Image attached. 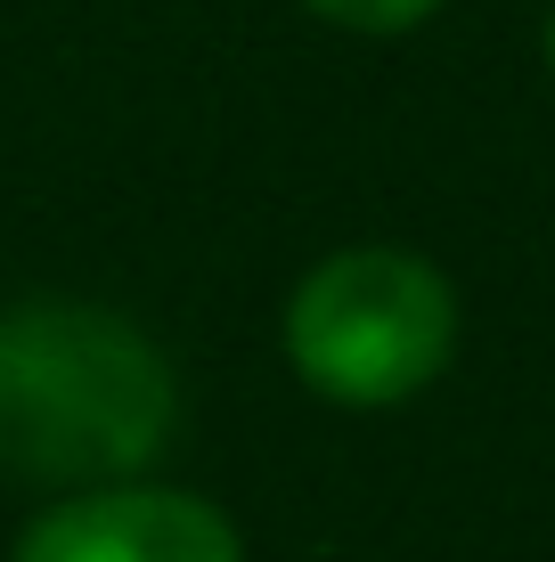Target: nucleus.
<instances>
[{
    "label": "nucleus",
    "instance_id": "obj_1",
    "mask_svg": "<svg viewBox=\"0 0 555 562\" xmlns=\"http://www.w3.org/2000/svg\"><path fill=\"white\" fill-rule=\"evenodd\" d=\"M180 392L171 359L99 302L0 310V464L25 481H107L164 457Z\"/></svg>",
    "mask_w": 555,
    "mask_h": 562
},
{
    "label": "nucleus",
    "instance_id": "obj_2",
    "mask_svg": "<svg viewBox=\"0 0 555 562\" xmlns=\"http://www.w3.org/2000/svg\"><path fill=\"white\" fill-rule=\"evenodd\" d=\"M457 351V294L433 261L400 245L328 254L286 302V359L319 400L400 408Z\"/></svg>",
    "mask_w": 555,
    "mask_h": 562
},
{
    "label": "nucleus",
    "instance_id": "obj_3",
    "mask_svg": "<svg viewBox=\"0 0 555 562\" xmlns=\"http://www.w3.org/2000/svg\"><path fill=\"white\" fill-rule=\"evenodd\" d=\"M16 562H245L221 506L180 490H90L25 530Z\"/></svg>",
    "mask_w": 555,
    "mask_h": 562
},
{
    "label": "nucleus",
    "instance_id": "obj_4",
    "mask_svg": "<svg viewBox=\"0 0 555 562\" xmlns=\"http://www.w3.org/2000/svg\"><path fill=\"white\" fill-rule=\"evenodd\" d=\"M319 16H335V25H352V33H409V25H425L442 0H311Z\"/></svg>",
    "mask_w": 555,
    "mask_h": 562
},
{
    "label": "nucleus",
    "instance_id": "obj_5",
    "mask_svg": "<svg viewBox=\"0 0 555 562\" xmlns=\"http://www.w3.org/2000/svg\"><path fill=\"white\" fill-rule=\"evenodd\" d=\"M547 74H555V16H547Z\"/></svg>",
    "mask_w": 555,
    "mask_h": 562
}]
</instances>
